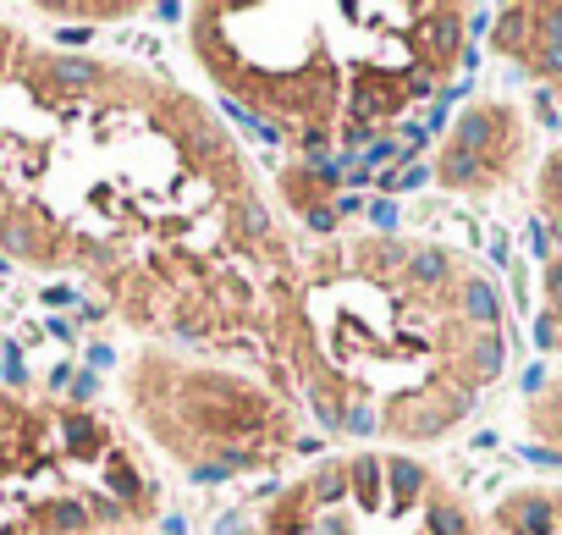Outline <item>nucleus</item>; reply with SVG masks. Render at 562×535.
<instances>
[{
	"label": "nucleus",
	"instance_id": "obj_2",
	"mask_svg": "<svg viewBox=\"0 0 562 535\" xmlns=\"http://www.w3.org/2000/svg\"><path fill=\"white\" fill-rule=\"evenodd\" d=\"M193 50L210 78L315 144L391 121L430 94L457 50L452 6H205Z\"/></svg>",
	"mask_w": 562,
	"mask_h": 535
},
{
	"label": "nucleus",
	"instance_id": "obj_5",
	"mask_svg": "<svg viewBox=\"0 0 562 535\" xmlns=\"http://www.w3.org/2000/svg\"><path fill=\"white\" fill-rule=\"evenodd\" d=\"M524 149V128L513 121L507 105H485V111H469L463 128L452 133L447 155H441V182L452 188H496L507 171H513V155Z\"/></svg>",
	"mask_w": 562,
	"mask_h": 535
},
{
	"label": "nucleus",
	"instance_id": "obj_4",
	"mask_svg": "<svg viewBox=\"0 0 562 535\" xmlns=\"http://www.w3.org/2000/svg\"><path fill=\"white\" fill-rule=\"evenodd\" d=\"M160 408H144L155 420V436L172 442L198 475H231L243 464L276 458L292 436H287V408L259 392L238 387V375H193V370H165L160 364Z\"/></svg>",
	"mask_w": 562,
	"mask_h": 535
},
{
	"label": "nucleus",
	"instance_id": "obj_6",
	"mask_svg": "<svg viewBox=\"0 0 562 535\" xmlns=\"http://www.w3.org/2000/svg\"><path fill=\"white\" fill-rule=\"evenodd\" d=\"M541 205H546V215L557 222V232H562V149L546 161V171H541Z\"/></svg>",
	"mask_w": 562,
	"mask_h": 535
},
{
	"label": "nucleus",
	"instance_id": "obj_1",
	"mask_svg": "<svg viewBox=\"0 0 562 535\" xmlns=\"http://www.w3.org/2000/svg\"><path fill=\"white\" fill-rule=\"evenodd\" d=\"M452 288V265L436 248L408 243H331L304 276L287 271L264 304V326L304 381L325 425L397 442H430L474 387L496 375L491 288L474 276Z\"/></svg>",
	"mask_w": 562,
	"mask_h": 535
},
{
	"label": "nucleus",
	"instance_id": "obj_3",
	"mask_svg": "<svg viewBox=\"0 0 562 535\" xmlns=\"http://www.w3.org/2000/svg\"><path fill=\"white\" fill-rule=\"evenodd\" d=\"M259 535H474V524L414 458L358 453L348 464H320L281 491Z\"/></svg>",
	"mask_w": 562,
	"mask_h": 535
}]
</instances>
